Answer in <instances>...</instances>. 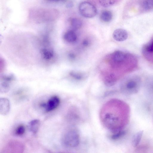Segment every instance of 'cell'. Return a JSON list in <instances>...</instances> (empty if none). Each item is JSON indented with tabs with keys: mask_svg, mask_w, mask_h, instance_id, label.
Instances as JSON below:
<instances>
[{
	"mask_svg": "<svg viewBox=\"0 0 153 153\" xmlns=\"http://www.w3.org/2000/svg\"><path fill=\"white\" fill-rule=\"evenodd\" d=\"M70 75L74 78L76 80H80L84 77L83 73L78 71H72L70 73Z\"/></svg>",
	"mask_w": 153,
	"mask_h": 153,
	"instance_id": "e0dca14e",
	"label": "cell"
},
{
	"mask_svg": "<svg viewBox=\"0 0 153 153\" xmlns=\"http://www.w3.org/2000/svg\"><path fill=\"white\" fill-rule=\"evenodd\" d=\"M71 24L72 27L74 29L80 28L82 25L81 20L77 18H73L71 20Z\"/></svg>",
	"mask_w": 153,
	"mask_h": 153,
	"instance_id": "9a60e30c",
	"label": "cell"
},
{
	"mask_svg": "<svg viewBox=\"0 0 153 153\" xmlns=\"http://www.w3.org/2000/svg\"><path fill=\"white\" fill-rule=\"evenodd\" d=\"M100 4L104 7H108L113 5L115 3V0H98Z\"/></svg>",
	"mask_w": 153,
	"mask_h": 153,
	"instance_id": "ac0fdd59",
	"label": "cell"
},
{
	"mask_svg": "<svg viewBox=\"0 0 153 153\" xmlns=\"http://www.w3.org/2000/svg\"><path fill=\"white\" fill-rule=\"evenodd\" d=\"M9 85L6 83H3L0 86V92L2 93H5L7 92L9 89Z\"/></svg>",
	"mask_w": 153,
	"mask_h": 153,
	"instance_id": "44dd1931",
	"label": "cell"
},
{
	"mask_svg": "<svg viewBox=\"0 0 153 153\" xmlns=\"http://www.w3.org/2000/svg\"><path fill=\"white\" fill-rule=\"evenodd\" d=\"M143 133V131H140L136 133L134 136L132 141L133 146L134 147L137 146L139 143Z\"/></svg>",
	"mask_w": 153,
	"mask_h": 153,
	"instance_id": "4fadbf2b",
	"label": "cell"
},
{
	"mask_svg": "<svg viewBox=\"0 0 153 153\" xmlns=\"http://www.w3.org/2000/svg\"><path fill=\"white\" fill-rule=\"evenodd\" d=\"M79 10L82 16L88 18L94 17L97 13V9L95 5L87 1H84L79 4Z\"/></svg>",
	"mask_w": 153,
	"mask_h": 153,
	"instance_id": "3957f363",
	"label": "cell"
},
{
	"mask_svg": "<svg viewBox=\"0 0 153 153\" xmlns=\"http://www.w3.org/2000/svg\"><path fill=\"white\" fill-rule=\"evenodd\" d=\"M128 36L127 31L122 28L116 29L113 33L114 39L119 42L123 41L126 40L128 37Z\"/></svg>",
	"mask_w": 153,
	"mask_h": 153,
	"instance_id": "52a82bcc",
	"label": "cell"
},
{
	"mask_svg": "<svg viewBox=\"0 0 153 153\" xmlns=\"http://www.w3.org/2000/svg\"><path fill=\"white\" fill-rule=\"evenodd\" d=\"M64 38L66 41L70 43H73L76 41L77 37L76 34L74 31L70 30L65 33Z\"/></svg>",
	"mask_w": 153,
	"mask_h": 153,
	"instance_id": "30bf717a",
	"label": "cell"
},
{
	"mask_svg": "<svg viewBox=\"0 0 153 153\" xmlns=\"http://www.w3.org/2000/svg\"><path fill=\"white\" fill-rule=\"evenodd\" d=\"M40 125V120L38 119H34L29 123V128L33 133L36 134L38 131Z\"/></svg>",
	"mask_w": 153,
	"mask_h": 153,
	"instance_id": "9c48e42d",
	"label": "cell"
},
{
	"mask_svg": "<svg viewBox=\"0 0 153 153\" xmlns=\"http://www.w3.org/2000/svg\"><path fill=\"white\" fill-rule=\"evenodd\" d=\"M62 142L63 145L66 147H75L79 143V134L75 130H69L63 135L62 138Z\"/></svg>",
	"mask_w": 153,
	"mask_h": 153,
	"instance_id": "7a4b0ae2",
	"label": "cell"
},
{
	"mask_svg": "<svg viewBox=\"0 0 153 153\" xmlns=\"http://www.w3.org/2000/svg\"><path fill=\"white\" fill-rule=\"evenodd\" d=\"M116 82V79L112 75H110L106 78L105 80V84L108 86H111L114 85Z\"/></svg>",
	"mask_w": 153,
	"mask_h": 153,
	"instance_id": "d6986e66",
	"label": "cell"
},
{
	"mask_svg": "<svg viewBox=\"0 0 153 153\" xmlns=\"http://www.w3.org/2000/svg\"><path fill=\"white\" fill-rule=\"evenodd\" d=\"M113 59L117 62H121L126 59V55L124 52L120 51H116L113 54Z\"/></svg>",
	"mask_w": 153,
	"mask_h": 153,
	"instance_id": "8fae6325",
	"label": "cell"
},
{
	"mask_svg": "<svg viewBox=\"0 0 153 153\" xmlns=\"http://www.w3.org/2000/svg\"><path fill=\"white\" fill-rule=\"evenodd\" d=\"M42 56L44 59L47 60L51 59L53 56L52 51L46 49H43L42 50Z\"/></svg>",
	"mask_w": 153,
	"mask_h": 153,
	"instance_id": "2e32d148",
	"label": "cell"
},
{
	"mask_svg": "<svg viewBox=\"0 0 153 153\" xmlns=\"http://www.w3.org/2000/svg\"><path fill=\"white\" fill-rule=\"evenodd\" d=\"M140 87V80L137 78H133L129 80L126 83L125 88L126 91L129 93H136Z\"/></svg>",
	"mask_w": 153,
	"mask_h": 153,
	"instance_id": "5b68a950",
	"label": "cell"
},
{
	"mask_svg": "<svg viewBox=\"0 0 153 153\" xmlns=\"http://www.w3.org/2000/svg\"><path fill=\"white\" fill-rule=\"evenodd\" d=\"M89 41L88 40L85 39L82 42V44L85 46H87L89 45Z\"/></svg>",
	"mask_w": 153,
	"mask_h": 153,
	"instance_id": "7402d4cb",
	"label": "cell"
},
{
	"mask_svg": "<svg viewBox=\"0 0 153 153\" xmlns=\"http://www.w3.org/2000/svg\"><path fill=\"white\" fill-rule=\"evenodd\" d=\"M100 17L102 21L107 22H110L112 19L113 14L111 11L105 10L101 12Z\"/></svg>",
	"mask_w": 153,
	"mask_h": 153,
	"instance_id": "7c38bea8",
	"label": "cell"
},
{
	"mask_svg": "<svg viewBox=\"0 0 153 153\" xmlns=\"http://www.w3.org/2000/svg\"><path fill=\"white\" fill-rule=\"evenodd\" d=\"M69 56L70 57V58H71L72 59L74 58L75 57V55L73 53H71L69 55Z\"/></svg>",
	"mask_w": 153,
	"mask_h": 153,
	"instance_id": "603a6c76",
	"label": "cell"
},
{
	"mask_svg": "<svg viewBox=\"0 0 153 153\" xmlns=\"http://www.w3.org/2000/svg\"><path fill=\"white\" fill-rule=\"evenodd\" d=\"M24 149L23 144L17 140L10 141L5 147V151L7 152H22Z\"/></svg>",
	"mask_w": 153,
	"mask_h": 153,
	"instance_id": "277c9868",
	"label": "cell"
},
{
	"mask_svg": "<svg viewBox=\"0 0 153 153\" xmlns=\"http://www.w3.org/2000/svg\"><path fill=\"white\" fill-rule=\"evenodd\" d=\"M60 102L59 98L56 96L51 97L46 103L45 111L48 112L54 110L58 107Z\"/></svg>",
	"mask_w": 153,
	"mask_h": 153,
	"instance_id": "8992f818",
	"label": "cell"
},
{
	"mask_svg": "<svg viewBox=\"0 0 153 153\" xmlns=\"http://www.w3.org/2000/svg\"><path fill=\"white\" fill-rule=\"evenodd\" d=\"M10 108V102L6 98L0 99V113L2 115H6L9 112Z\"/></svg>",
	"mask_w": 153,
	"mask_h": 153,
	"instance_id": "ba28073f",
	"label": "cell"
},
{
	"mask_svg": "<svg viewBox=\"0 0 153 153\" xmlns=\"http://www.w3.org/2000/svg\"><path fill=\"white\" fill-rule=\"evenodd\" d=\"M25 128V126L22 125L19 126L16 129L15 134L18 136L22 135L24 134Z\"/></svg>",
	"mask_w": 153,
	"mask_h": 153,
	"instance_id": "ffe728a7",
	"label": "cell"
},
{
	"mask_svg": "<svg viewBox=\"0 0 153 153\" xmlns=\"http://www.w3.org/2000/svg\"><path fill=\"white\" fill-rule=\"evenodd\" d=\"M48 1H60V0H47Z\"/></svg>",
	"mask_w": 153,
	"mask_h": 153,
	"instance_id": "cb8c5ba5",
	"label": "cell"
},
{
	"mask_svg": "<svg viewBox=\"0 0 153 153\" xmlns=\"http://www.w3.org/2000/svg\"><path fill=\"white\" fill-rule=\"evenodd\" d=\"M144 10H149L153 9V0H143L141 4Z\"/></svg>",
	"mask_w": 153,
	"mask_h": 153,
	"instance_id": "5bb4252c",
	"label": "cell"
},
{
	"mask_svg": "<svg viewBox=\"0 0 153 153\" xmlns=\"http://www.w3.org/2000/svg\"><path fill=\"white\" fill-rule=\"evenodd\" d=\"M122 106V103L119 100H111L103 105L100 112L102 125L115 133L122 130L120 122Z\"/></svg>",
	"mask_w": 153,
	"mask_h": 153,
	"instance_id": "6da1fadb",
	"label": "cell"
}]
</instances>
